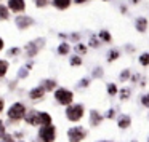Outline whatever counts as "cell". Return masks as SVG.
Wrapping results in <instances>:
<instances>
[{
	"instance_id": "1",
	"label": "cell",
	"mask_w": 149,
	"mask_h": 142,
	"mask_svg": "<svg viewBox=\"0 0 149 142\" xmlns=\"http://www.w3.org/2000/svg\"><path fill=\"white\" fill-rule=\"evenodd\" d=\"M66 115H68V118L71 120V121H77V120H80L82 115H84V107H82L80 104L68 107V110H66Z\"/></svg>"
},
{
	"instance_id": "2",
	"label": "cell",
	"mask_w": 149,
	"mask_h": 142,
	"mask_svg": "<svg viewBox=\"0 0 149 142\" xmlns=\"http://www.w3.org/2000/svg\"><path fill=\"white\" fill-rule=\"evenodd\" d=\"M24 113H26V109H24L23 104H13V105L10 107V110H8V116H10L11 120H19L24 116Z\"/></svg>"
},
{
	"instance_id": "3",
	"label": "cell",
	"mask_w": 149,
	"mask_h": 142,
	"mask_svg": "<svg viewBox=\"0 0 149 142\" xmlns=\"http://www.w3.org/2000/svg\"><path fill=\"white\" fill-rule=\"evenodd\" d=\"M55 97L58 99L59 104H63V105H69V104L72 102V97H74V96H72L71 91L63 90V88H61V90H58V91L55 93Z\"/></svg>"
},
{
	"instance_id": "4",
	"label": "cell",
	"mask_w": 149,
	"mask_h": 142,
	"mask_svg": "<svg viewBox=\"0 0 149 142\" xmlns=\"http://www.w3.org/2000/svg\"><path fill=\"white\" fill-rule=\"evenodd\" d=\"M55 136H56V129H55V126H52V125H48V126L40 129V139H42L43 142H53L55 141Z\"/></svg>"
},
{
	"instance_id": "5",
	"label": "cell",
	"mask_w": 149,
	"mask_h": 142,
	"mask_svg": "<svg viewBox=\"0 0 149 142\" xmlns=\"http://www.w3.org/2000/svg\"><path fill=\"white\" fill-rule=\"evenodd\" d=\"M68 136H69V141L71 142H80L85 137V131L82 128H71L68 131Z\"/></svg>"
},
{
	"instance_id": "6",
	"label": "cell",
	"mask_w": 149,
	"mask_h": 142,
	"mask_svg": "<svg viewBox=\"0 0 149 142\" xmlns=\"http://www.w3.org/2000/svg\"><path fill=\"white\" fill-rule=\"evenodd\" d=\"M8 7L15 13H21V11H24L26 5H24V0H8Z\"/></svg>"
},
{
	"instance_id": "7",
	"label": "cell",
	"mask_w": 149,
	"mask_h": 142,
	"mask_svg": "<svg viewBox=\"0 0 149 142\" xmlns=\"http://www.w3.org/2000/svg\"><path fill=\"white\" fill-rule=\"evenodd\" d=\"M32 24H34V19H32V18H29V16H19V18H16V26L19 27V29H26V27L32 26Z\"/></svg>"
},
{
	"instance_id": "8",
	"label": "cell",
	"mask_w": 149,
	"mask_h": 142,
	"mask_svg": "<svg viewBox=\"0 0 149 142\" xmlns=\"http://www.w3.org/2000/svg\"><path fill=\"white\" fill-rule=\"evenodd\" d=\"M26 121L29 123V125H40V121H39V112L31 110V112L26 115Z\"/></svg>"
},
{
	"instance_id": "9",
	"label": "cell",
	"mask_w": 149,
	"mask_h": 142,
	"mask_svg": "<svg viewBox=\"0 0 149 142\" xmlns=\"http://www.w3.org/2000/svg\"><path fill=\"white\" fill-rule=\"evenodd\" d=\"M146 27H148V19L146 18H138L136 19V30L138 32H144Z\"/></svg>"
},
{
	"instance_id": "10",
	"label": "cell",
	"mask_w": 149,
	"mask_h": 142,
	"mask_svg": "<svg viewBox=\"0 0 149 142\" xmlns=\"http://www.w3.org/2000/svg\"><path fill=\"white\" fill-rule=\"evenodd\" d=\"M43 93H45V90H43L42 86H39V88H34L29 93V96H31V99H40V97L43 96Z\"/></svg>"
},
{
	"instance_id": "11",
	"label": "cell",
	"mask_w": 149,
	"mask_h": 142,
	"mask_svg": "<svg viewBox=\"0 0 149 142\" xmlns=\"http://www.w3.org/2000/svg\"><path fill=\"white\" fill-rule=\"evenodd\" d=\"M90 118H91L90 121H91V125H93V126L100 125V123H101V120H103V118H101V115L96 112V110H91V113H90Z\"/></svg>"
},
{
	"instance_id": "12",
	"label": "cell",
	"mask_w": 149,
	"mask_h": 142,
	"mask_svg": "<svg viewBox=\"0 0 149 142\" xmlns=\"http://www.w3.org/2000/svg\"><path fill=\"white\" fill-rule=\"evenodd\" d=\"M26 51H27V56H36L37 51H39V46H37L36 42L29 43V45L26 46Z\"/></svg>"
},
{
	"instance_id": "13",
	"label": "cell",
	"mask_w": 149,
	"mask_h": 142,
	"mask_svg": "<svg viewBox=\"0 0 149 142\" xmlns=\"http://www.w3.org/2000/svg\"><path fill=\"white\" fill-rule=\"evenodd\" d=\"M53 5L56 8H59V10H64V8H68L71 5V0H53Z\"/></svg>"
},
{
	"instance_id": "14",
	"label": "cell",
	"mask_w": 149,
	"mask_h": 142,
	"mask_svg": "<svg viewBox=\"0 0 149 142\" xmlns=\"http://www.w3.org/2000/svg\"><path fill=\"white\" fill-rule=\"evenodd\" d=\"M130 123H132V118H130L128 115H123V116H120V118H119V126H120V128H128Z\"/></svg>"
},
{
	"instance_id": "15",
	"label": "cell",
	"mask_w": 149,
	"mask_h": 142,
	"mask_svg": "<svg viewBox=\"0 0 149 142\" xmlns=\"http://www.w3.org/2000/svg\"><path fill=\"white\" fill-rule=\"evenodd\" d=\"M39 121L43 123L45 126H48L50 123H52V116H50L48 113H39Z\"/></svg>"
},
{
	"instance_id": "16",
	"label": "cell",
	"mask_w": 149,
	"mask_h": 142,
	"mask_svg": "<svg viewBox=\"0 0 149 142\" xmlns=\"http://www.w3.org/2000/svg\"><path fill=\"white\" fill-rule=\"evenodd\" d=\"M7 70H8V62L0 59V77H3L7 74Z\"/></svg>"
},
{
	"instance_id": "17",
	"label": "cell",
	"mask_w": 149,
	"mask_h": 142,
	"mask_svg": "<svg viewBox=\"0 0 149 142\" xmlns=\"http://www.w3.org/2000/svg\"><path fill=\"white\" fill-rule=\"evenodd\" d=\"M8 19V8H5L3 5H0V21Z\"/></svg>"
},
{
	"instance_id": "18",
	"label": "cell",
	"mask_w": 149,
	"mask_h": 142,
	"mask_svg": "<svg viewBox=\"0 0 149 142\" xmlns=\"http://www.w3.org/2000/svg\"><path fill=\"white\" fill-rule=\"evenodd\" d=\"M58 53H59V54H68V53H69V45H68V43H61L59 48H58Z\"/></svg>"
},
{
	"instance_id": "19",
	"label": "cell",
	"mask_w": 149,
	"mask_h": 142,
	"mask_svg": "<svg viewBox=\"0 0 149 142\" xmlns=\"http://www.w3.org/2000/svg\"><path fill=\"white\" fill-rule=\"evenodd\" d=\"M139 62L143 65H149V53H144V54L139 56Z\"/></svg>"
},
{
	"instance_id": "20",
	"label": "cell",
	"mask_w": 149,
	"mask_h": 142,
	"mask_svg": "<svg viewBox=\"0 0 149 142\" xmlns=\"http://www.w3.org/2000/svg\"><path fill=\"white\" fill-rule=\"evenodd\" d=\"M119 56H120V54H119V51H117V50H112V51L109 53V58H107V61H109V62H112L114 59H117Z\"/></svg>"
},
{
	"instance_id": "21",
	"label": "cell",
	"mask_w": 149,
	"mask_h": 142,
	"mask_svg": "<svg viewBox=\"0 0 149 142\" xmlns=\"http://www.w3.org/2000/svg\"><path fill=\"white\" fill-rule=\"evenodd\" d=\"M55 85H56V81H53V80H45V88H43V90L52 91L53 88H55Z\"/></svg>"
},
{
	"instance_id": "22",
	"label": "cell",
	"mask_w": 149,
	"mask_h": 142,
	"mask_svg": "<svg viewBox=\"0 0 149 142\" xmlns=\"http://www.w3.org/2000/svg\"><path fill=\"white\" fill-rule=\"evenodd\" d=\"M100 37L104 40V42H111V35H109V32H107V30H101Z\"/></svg>"
},
{
	"instance_id": "23",
	"label": "cell",
	"mask_w": 149,
	"mask_h": 142,
	"mask_svg": "<svg viewBox=\"0 0 149 142\" xmlns=\"http://www.w3.org/2000/svg\"><path fill=\"white\" fill-rule=\"evenodd\" d=\"M27 70H29L27 67H23L19 72H18V77H19V78H24V77H27Z\"/></svg>"
},
{
	"instance_id": "24",
	"label": "cell",
	"mask_w": 149,
	"mask_h": 142,
	"mask_svg": "<svg viewBox=\"0 0 149 142\" xmlns=\"http://www.w3.org/2000/svg\"><path fill=\"white\" fill-rule=\"evenodd\" d=\"M107 90H109V94H111V96L117 94V88H116V85H114V83H111L109 86H107Z\"/></svg>"
},
{
	"instance_id": "25",
	"label": "cell",
	"mask_w": 149,
	"mask_h": 142,
	"mask_svg": "<svg viewBox=\"0 0 149 142\" xmlns=\"http://www.w3.org/2000/svg\"><path fill=\"white\" fill-rule=\"evenodd\" d=\"M71 64H72V65H80V64H82V59L79 58V56H74V58L71 59Z\"/></svg>"
},
{
	"instance_id": "26",
	"label": "cell",
	"mask_w": 149,
	"mask_h": 142,
	"mask_svg": "<svg viewBox=\"0 0 149 142\" xmlns=\"http://www.w3.org/2000/svg\"><path fill=\"white\" fill-rule=\"evenodd\" d=\"M128 96H130V90H127V88H123V90L120 91V97H122V99H127Z\"/></svg>"
},
{
	"instance_id": "27",
	"label": "cell",
	"mask_w": 149,
	"mask_h": 142,
	"mask_svg": "<svg viewBox=\"0 0 149 142\" xmlns=\"http://www.w3.org/2000/svg\"><path fill=\"white\" fill-rule=\"evenodd\" d=\"M90 46H93V48H98V46H100V42H98V39L91 37V39H90Z\"/></svg>"
},
{
	"instance_id": "28",
	"label": "cell",
	"mask_w": 149,
	"mask_h": 142,
	"mask_svg": "<svg viewBox=\"0 0 149 142\" xmlns=\"http://www.w3.org/2000/svg\"><path fill=\"white\" fill-rule=\"evenodd\" d=\"M141 102H143V105H144V107H149V94H146V96L141 97Z\"/></svg>"
},
{
	"instance_id": "29",
	"label": "cell",
	"mask_w": 149,
	"mask_h": 142,
	"mask_svg": "<svg viewBox=\"0 0 149 142\" xmlns=\"http://www.w3.org/2000/svg\"><path fill=\"white\" fill-rule=\"evenodd\" d=\"M101 75H103V69L98 67V69H95V70H93V77H95V78L101 77Z\"/></svg>"
},
{
	"instance_id": "30",
	"label": "cell",
	"mask_w": 149,
	"mask_h": 142,
	"mask_svg": "<svg viewBox=\"0 0 149 142\" xmlns=\"http://www.w3.org/2000/svg\"><path fill=\"white\" fill-rule=\"evenodd\" d=\"M128 77H130V70H123V72H122V75H120V80L125 81Z\"/></svg>"
},
{
	"instance_id": "31",
	"label": "cell",
	"mask_w": 149,
	"mask_h": 142,
	"mask_svg": "<svg viewBox=\"0 0 149 142\" xmlns=\"http://www.w3.org/2000/svg\"><path fill=\"white\" fill-rule=\"evenodd\" d=\"M36 3H37V7H39V8H42V7H45V5H47V0H36Z\"/></svg>"
},
{
	"instance_id": "32",
	"label": "cell",
	"mask_w": 149,
	"mask_h": 142,
	"mask_svg": "<svg viewBox=\"0 0 149 142\" xmlns=\"http://www.w3.org/2000/svg\"><path fill=\"white\" fill-rule=\"evenodd\" d=\"M2 142H13V139H11V136L5 134L3 137H2Z\"/></svg>"
},
{
	"instance_id": "33",
	"label": "cell",
	"mask_w": 149,
	"mask_h": 142,
	"mask_svg": "<svg viewBox=\"0 0 149 142\" xmlns=\"http://www.w3.org/2000/svg\"><path fill=\"white\" fill-rule=\"evenodd\" d=\"M75 50H77L79 53H85V51H87V50H85V46H84V45H77V46H75Z\"/></svg>"
},
{
	"instance_id": "34",
	"label": "cell",
	"mask_w": 149,
	"mask_h": 142,
	"mask_svg": "<svg viewBox=\"0 0 149 142\" xmlns=\"http://www.w3.org/2000/svg\"><path fill=\"white\" fill-rule=\"evenodd\" d=\"M18 53H19V50H18V48H11V50H10V54H11V56L18 54Z\"/></svg>"
},
{
	"instance_id": "35",
	"label": "cell",
	"mask_w": 149,
	"mask_h": 142,
	"mask_svg": "<svg viewBox=\"0 0 149 142\" xmlns=\"http://www.w3.org/2000/svg\"><path fill=\"white\" fill-rule=\"evenodd\" d=\"M5 136V128H3V125H0V137H3Z\"/></svg>"
},
{
	"instance_id": "36",
	"label": "cell",
	"mask_w": 149,
	"mask_h": 142,
	"mask_svg": "<svg viewBox=\"0 0 149 142\" xmlns=\"http://www.w3.org/2000/svg\"><path fill=\"white\" fill-rule=\"evenodd\" d=\"M80 86H88V80H87V78H84V80L80 81Z\"/></svg>"
},
{
	"instance_id": "37",
	"label": "cell",
	"mask_w": 149,
	"mask_h": 142,
	"mask_svg": "<svg viewBox=\"0 0 149 142\" xmlns=\"http://www.w3.org/2000/svg\"><path fill=\"white\" fill-rule=\"evenodd\" d=\"M114 116V110H109V112H107V118H112Z\"/></svg>"
},
{
	"instance_id": "38",
	"label": "cell",
	"mask_w": 149,
	"mask_h": 142,
	"mask_svg": "<svg viewBox=\"0 0 149 142\" xmlns=\"http://www.w3.org/2000/svg\"><path fill=\"white\" fill-rule=\"evenodd\" d=\"M2 110H3V99L0 97V112H2Z\"/></svg>"
},
{
	"instance_id": "39",
	"label": "cell",
	"mask_w": 149,
	"mask_h": 142,
	"mask_svg": "<svg viewBox=\"0 0 149 142\" xmlns=\"http://www.w3.org/2000/svg\"><path fill=\"white\" fill-rule=\"evenodd\" d=\"M85 2H88V0H75V3L80 5V3H85Z\"/></svg>"
},
{
	"instance_id": "40",
	"label": "cell",
	"mask_w": 149,
	"mask_h": 142,
	"mask_svg": "<svg viewBox=\"0 0 149 142\" xmlns=\"http://www.w3.org/2000/svg\"><path fill=\"white\" fill-rule=\"evenodd\" d=\"M2 48H3V40L0 39V51H2Z\"/></svg>"
},
{
	"instance_id": "41",
	"label": "cell",
	"mask_w": 149,
	"mask_h": 142,
	"mask_svg": "<svg viewBox=\"0 0 149 142\" xmlns=\"http://www.w3.org/2000/svg\"><path fill=\"white\" fill-rule=\"evenodd\" d=\"M132 2H133V3H138V2H139V0H132Z\"/></svg>"
},
{
	"instance_id": "42",
	"label": "cell",
	"mask_w": 149,
	"mask_h": 142,
	"mask_svg": "<svg viewBox=\"0 0 149 142\" xmlns=\"http://www.w3.org/2000/svg\"><path fill=\"white\" fill-rule=\"evenodd\" d=\"M0 125H2V121H0Z\"/></svg>"
},
{
	"instance_id": "43",
	"label": "cell",
	"mask_w": 149,
	"mask_h": 142,
	"mask_svg": "<svg viewBox=\"0 0 149 142\" xmlns=\"http://www.w3.org/2000/svg\"><path fill=\"white\" fill-rule=\"evenodd\" d=\"M148 142H149V141H148Z\"/></svg>"
}]
</instances>
